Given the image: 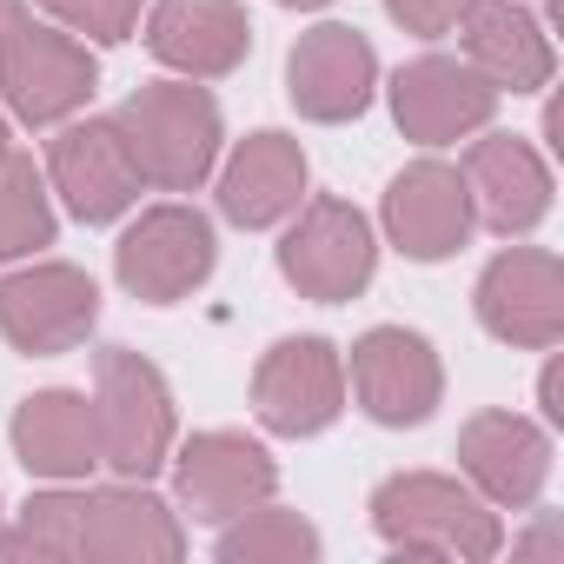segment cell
Wrapping results in <instances>:
<instances>
[{"mask_svg": "<svg viewBox=\"0 0 564 564\" xmlns=\"http://www.w3.org/2000/svg\"><path fill=\"white\" fill-rule=\"evenodd\" d=\"M113 127H120L140 180L160 186V193H193L219 166V140H226L219 100L199 80H147V87H133L120 100Z\"/></svg>", "mask_w": 564, "mask_h": 564, "instance_id": "6da1fadb", "label": "cell"}, {"mask_svg": "<svg viewBox=\"0 0 564 564\" xmlns=\"http://www.w3.org/2000/svg\"><path fill=\"white\" fill-rule=\"evenodd\" d=\"M372 531L399 551V557H458V564H485L505 544L498 511L445 478V471H399L372 491Z\"/></svg>", "mask_w": 564, "mask_h": 564, "instance_id": "7a4b0ae2", "label": "cell"}, {"mask_svg": "<svg viewBox=\"0 0 564 564\" xmlns=\"http://www.w3.org/2000/svg\"><path fill=\"white\" fill-rule=\"evenodd\" d=\"M94 419H100V465H113L120 478L147 485L173 458V432H180L173 392L160 366L140 359L133 346L94 352Z\"/></svg>", "mask_w": 564, "mask_h": 564, "instance_id": "3957f363", "label": "cell"}, {"mask_svg": "<svg viewBox=\"0 0 564 564\" xmlns=\"http://www.w3.org/2000/svg\"><path fill=\"white\" fill-rule=\"evenodd\" d=\"M379 272V239H372V219L352 206V199H300L286 239H279V279L300 293V300H319V306H346L372 286Z\"/></svg>", "mask_w": 564, "mask_h": 564, "instance_id": "277c9868", "label": "cell"}, {"mask_svg": "<svg viewBox=\"0 0 564 564\" xmlns=\"http://www.w3.org/2000/svg\"><path fill=\"white\" fill-rule=\"evenodd\" d=\"M100 87V61L87 54L80 34L21 14L14 34L0 41V100L21 127H61L74 120Z\"/></svg>", "mask_w": 564, "mask_h": 564, "instance_id": "5b68a950", "label": "cell"}, {"mask_svg": "<svg viewBox=\"0 0 564 564\" xmlns=\"http://www.w3.org/2000/svg\"><path fill=\"white\" fill-rule=\"evenodd\" d=\"M219 265V239H213V219L199 206H147L120 246H113V279L140 300V306H180L186 293H199Z\"/></svg>", "mask_w": 564, "mask_h": 564, "instance_id": "8992f818", "label": "cell"}, {"mask_svg": "<svg viewBox=\"0 0 564 564\" xmlns=\"http://www.w3.org/2000/svg\"><path fill=\"white\" fill-rule=\"evenodd\" d=\"M94 319H100V286L67 259H41L0 279V339L28 359H61L87 346Z\"/></svg>", "mask_w": 564, "mask_h": 564, "instance_id": "52a82bcc", "label": "cell"}, {"mask_svg": "<svg viewBox=\"0 0 564 564\" xmlns=\"http://www.w3.org/2000/svg\"><path fill=\"white\" fill-rule=\"evenodd\" d=\"M252 412L279 438H319L346 412V359L333 339H279L252 366Z\"/></svg>", "mask_w": 564, "mask_h": 564, "instance_id": "ba28073f", "label": "cell"}, {"mask_svg": "<svg viewBox=\"0 0 564 564\" xmlns=\"http://www.w3.org/2000/svg\"><path fill=\"white\" fill-rule=\"evenodd\" d=\"M478 326L505 346L551 352L564 339V265L544 246H505L471 286Z\"/></svg>", "mask_w": 564, "mask_h": 564, "instance_id": "9c48e42d", "label": "cell"}, {"mask_svg": "<svg viewBox=\"0 0 564 564\" xmlns=\"http://www.w3.org/2000/svg\"><path fill=\"white\" fill-rule=\"evenodd\" d=\"M346 386L359 399V412L372 425H425L445 399V366L432 352L425 333L412 326H372L359 346H352V366H346Z\"/></svg>", "mask_w": 564, "mask_h": 564, "instance_id": "30bf717a", "label": "cell"}, {"mask_svg": "<svg viewBox=\"0 0 564 564\" xmlns=\"http://www.w3.org/2000/svg\"><path fill=\"white\" fill-rule=\"evenodd\" d=\"M386 94H392L399 133L419 140V147L471 140V133H485L491 113H498V87H491L471 61H458V54H419V61H405Z\"/></svg>", "mask_w": 564, "mask_h": 564, "instance_id": "8fae6325", "label": "cell"}, {"mask_svg": "<svg viewBox=\"0 0 564 564\" xmlns=\"http://www.w3.org/2000/svg\"><path fill=\"white\" fill-rule=\"evenodd\" d=\"M379 94V54L359 28L346 21H319L313 34L293 41L286 54V100L300 107V120L319 127H346L372 107Z\"/></svg>", "mask_w": 564, "mask_h": 564, "instance_id": "7c38bea8", "label": "cell"}, {"mask_svg": "<svg viewBox=\"0 0 564 564\" xmlns=\"http://www.w3.org/2000/svg\"><path fill=\"white\" fill-rule=\"evenodd\" d=\"M173 491L193 511V524H226L279 491V465L246 432H193L173 458Z\"/></svg>", "mask_w": 564, "mask_h": 564, "instance_id": "4fadbf2b", "label": "cell"}, {"mask_svg": "<svg viewBox=\"0 0 564 564\" xmlns=\"http://www.w3.org/2000/svg\"><path fill=\"white\" fill-rule=\"evenodd\" d=\"M47 180L80 226H107V219L133 213L140 186H147L113 120H61V140L47 147Z\"/></svg>", "mask_w": 564, "mask_h": 564, "instance_id": "5bb4252c", "label": "cell"}, {"mask_svg": "<svg viewBox=\"0 0 564 564\" xmlns=\"http://www.w3.org/2000/svg\"><path fill=\"white\" fill-rule=\"evenodd\" d=\"M458 465L491 511H524L551 485V432L524 412H478L458 432Z\"/></svg>", "mask_w": 564, "mask_h": 564, "instance_id": "9a60e30c", "label": "cell"}, {"mask_svg": "<svg viewBox=\"0 0 564 564\" xmlns=\"http://www.w3.org/2000/svg\"><path fill=\"white\" fill-rule=\"evenodd\" d=\"M478 213H471V193H465V173L445 166V160H412L392 186H386V239L432 265V259H452L465 239H471Z\"/></svg>", "mask_w": 564, "mask_h": 564, "instance_id": "2e32d148", "label": "cell"}, {"mask_svg": "<svg viewBox=\"0 0 564 564\" xmlns=\"http://www.w3.org/2000/svg\"><path fill=\"white\" fill-rule=\"evenodd\" d=\"M147 54L180 80H226L252 54V21L239 0H153Z\"/></svg>", "mask_w": 564, "mask_h": 564, "instance_id": "e0dca14e", "label": "cell"}, {"mask_svg": "<svg viewBox=\"0 0 564 564\" xmlns=\"http://www.w3.org/2000/svg\"><path fill=\"white\" fill-rule=\"evenodd\" d=\"M458 173H465L471 213L498 239H524L531 226H544V213H551V166H544V153L531 140H518V133H478Z\"/></svg>", "mask_w": 564, "mask_h": 564, "instance_id": "ac0fdd59", "label": "cell"}, {"mask_svg": "<svg viewBox=\"0 0 564 564\" xmlns=\"http://www.w3.org/2000/svg\"><path fill=\"white\" fill-rule=\"evenodd\" d=\"M306 199V147L293 133H279V127H259L246 133L226 166H219V213L246 232L259 226H279V219H293Z\"/></svg>", "mask_w": 564, "mask_h": 564, "instance_id": "d6986e66", "label": "cell"}, {"mask_svg": "<svg viewBox=\"0 0 564 564\" xmlns=\"http://www.w3.org/2000/svg\"><path fill=\"white\" fill-rule=\"evenodd\" d=\"M80 557L87 564H173L186 557L180 518L133 478L80 498Z\"/></svg>", "mask_w": 564, "mask_h": 564, "instance_id": "ffe728a7", "label": "cell"}, {"mask_svg": "<svg viewBox=\"0 0 564 564\" xmlns=\"http://www.w3.org/2000/svg\"><path fill=\"white\" fill-rule=\"evenodd\" d=\"M14 452L34 478H87L100 465V419H94V399L87 392H67V386H47L34 399L14 405Z\"/></svg>", "mask_w": 564, "mask_h": 564, "instance_id": "44dd1931", "label": "cell"}, {"mask_svg": "<svg viewBox=\"0 0 564 564\" xmlns=\"http://www.w3.org/2000/svg\"><path fill=\"white\" fill-rule=\"evenodd\" d=\"M465 61L498 87V94H538L551 87V34L518 8V0H471V14L458 21Z\"/></svg>", "mask_w": 564, "mask_h": 564, "instance_id": "7402d4cb", "label": "cell"}, {"mask_svg": "<svg viewBox=\"0 0 564 564\" xmlns=\"http://www.w3.org/2000/svg\"><path fill=\"white\" fill-rule=\"evenodd\" d=\"M319 557V531L300 511H279L272 498L226 518L219 531V564H313Z\"/></svg>", "mask_w": 564, "mask_h": 564, "instance_id": "603a6c76", "label": "cell"}, {"mask_svg": "<svg viewBox=\"0 0 564 564\" xmlns=\"http://www.w3.org/2000/svg\"><path fill=\"white\" fill-rule=\"evenodd\" d=\"M54 246V199L28 153H0V259H34Z\"/></svg>", "mask_w": 564, "mask_h": 564, "instance_id": "cb8c5ba5", "label": "cell"}, {"mask_svg": "<svg viewBox=\"0 0 564 564\" xmlns=\"http://www.w3.org/2000/svg\"><path fill=\"white\" fill-rule=\"evenodd\" d=\"M0 557H80V491H34L0 531Z\"/></svg>", "mask_w": 564, "mask_h": 564, "instance_id": "d4e9b609", "label": "cell"}, {"mask_svg": "<svg viewBox=\"0 0 564 564\" xmlns=\"http://www.w3.org/2000/svg\"><path fill=\"white\" fill-rule=\"evenodd\" d=\"M41 8H47L54 28H67L80 41H100V47H120L140 28V0H41Z\"/></svg>", "mask_w": 564, "mask_h": 564, "instance_id": "484cf974", "label": "cell"}, {"mask_svg": "<svg viewBox=\"0 0 564 564\" xmlns=\"http://www.w3.org/2000/svg\"><path fill=\"white\" fill-rule=\"evenodd\" d=\"M386 14H392L405 34H419V41H445V34H458V21L471 14V0H386Z\"/></svg>", "mask_w": 564, "mask_h": 564, "instance_id": "4316f807", "label": "cell"}, {"mask_svg": "<svg viewBox=\"0 0 564 564\" xmlns=\"http://www.w3.org/2000/svg\"><path fill=\"white\" fill-rule=\"evenodd\" d=\"M538 399H544V419L557 425V419H564V386H557V366H544V379H538Z\"/></svg>", "mask_w": 564, "mask_h": 564, "instance_id": "83f0119b", "label": "cell"}, {"mask_svg": "<svg viewBox=\"0 0 564 564\" xmlns=\"http://www.w3.org/2000/svg\"><path fill=\"white\" fill-rule=\"evenodd\" d=\"M21 14H28V8H21V0H0V41H8V34H14V21H21Z\"/></svg>", "mask_w": 564, "mask_h": 564, "instance_id": "f1b7e54d", "label": "cell"}, {"mask_svg": "<svg viewBox=\"0 0 564 564\" xmlns=\"http://www.w3.org/2000/svg\"><path fill=\"white\" fill-rule=\"evenodd\" d=\"M279 8H300L306 14V8H326V0H279Z\"/></svg>", "mask_w": 564, "mask_h": 564, "instance_id": "f546056e", "label": "cell"}, {"mask_svg": "<svg viewBox=\"0 0 564 564\" xmlns=\"http://www.w3.org/2000/svg\"><path fill=\"white\" fill-rule=\"evenodd\" d=\"M0 153H8V113H0Z\"/></svg>", "mask_w": 564, "mask_h": 564, "instance_id": "4dcf8cb0", "label": "cell"}]
</instances>
